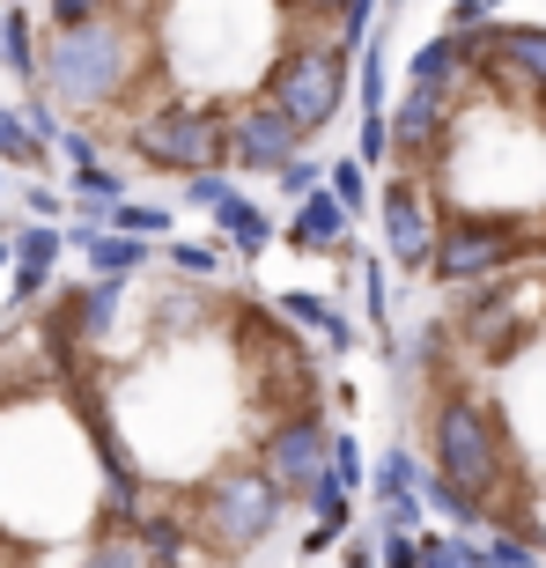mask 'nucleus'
Returning a JSON list of instances; mask_svg holds the SVG:
<instances>
[{"instance_id":"nucleus-1","label":"nucleus","mask_w":546,"mask_h":568,"mask_svg":"<svg viewBox=\"0 0 546 568\" xmlns=\"http://www.w3.org/2000/svg\"><path fill=\"white\" fill-rule=\"evenodd\" d=\"M333 517V384L266 295L104 266L0 325V561L236 568Z\"/></svg>"},{"instance_id":"nucleus-2","label":"nucleus","mask_w":546,"mask_h":568,"mask_svg":"<svg viewBox=\"0 0 546 568\" xmlns=\"http://www.w3.org/2000/svg\"><path fill=\"white\" fill-rule=\"evenodd\" d=\"M370 0H44L30 89L148 178H266L333 133Z\"/></svg>"},{"instance_id":"nucleus-3","label":"nucleus","mask_w":546,"mask_h":568,"mask_svg":"<svg viewBox=\"0 0 546 568\" xmlns=\"http://www.w3.org/2000/svg\"><path fill=\"white\" fill-rule=\"evenodd\" d=\"M384 244L421 288L546 258V22H458L406 67L384 133Z\"/></svg>"},{"instance_id":"nucleus-4","label":"nucleus","mask_w":546,"mask_h":568,"mask_svg":"<svg viewBox=\"0 0 546 568\" xmlns=\"http://www.w3.org/2000/svg\"><path fill=\"white\" fill-rule=\"evenodd\" d=\"M406 428L458 525L546 554V258L436 288L406 355Z\"/></svg>"},{"instance_id":"nucleus-5","label":"nucleus","mask_w":546,"mask_h":568,"mask_svg":"<svg viewBox=\"0 0 546 568\" xmlns=\"http://www.w3.org/2000/svg\"><path fill=\"white\" fill-rule=\"evenodd\" d=\"M0 148H8V155H38V141L22 133V119H16V111H0Z\"/></svg>"}]
</instances>
